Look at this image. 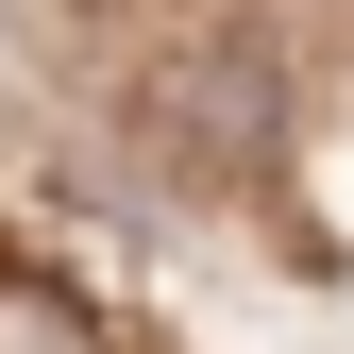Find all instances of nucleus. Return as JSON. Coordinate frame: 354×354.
<instances>
[{
	"instance_id": "f257e3e1",
	"label": "nucleus",
	"mask_w": 354,
	"mask_h": 354,
	"mask_svg": "<svg viewBox=\"0 0 354 354\" xmlns=\"http://www.w3.org/2000/svg\"><path fill=\"white\" fill-rule=\"evenodd\" d=\"M169 152H203V169H270V51L253 34H219L203 68H169Z\"/></svg>"
},
{
	"instance_id": "f03ea898",
	"label": "nucleus",
	"mask_w": 354,
	"mask_h": 354,
	"mask_svg": "<svg viewBox=\"0 0 354 354\" xmlns=\"http://www.w3.org/2000/svg\"><path fill=\"white\" fill-rule=\"evenodd\" d=\"M0 354H118V337L84 321V304H68L51 270H0Z\"/></svg>"
}]
</instances>
